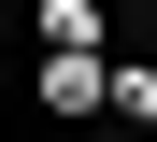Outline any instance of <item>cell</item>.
Instances as JSON below:
<instances>
[{
	"mask_svg": "<svg viewBox=\"0 0 157 142\" xmlns=\"http://www.w3.org/2000/svg\"><path fill=\"white\" fill-rule=\"evenodd\" d=\"M43 114H114V57H43Z\"/></svg>",
	"mask_w": 157,
	"mask_h": 142,
	"instance_id": "obj_1",
	"label": "cell"
},
{
	"mask_svg": "<svg viewBox=\"0 0 157 142\" xmlns=\"http://www.w3.org/2000/svg\"><path fill=\"white\" fill-rule=\"evenodd\" d=\"M43 57H100V0H43Z\"/></svg>",
	"mask_w": 157,
	"mask_h": 142,
	"instance_id": "obj_2",
	"label": "cell"
}]
</instances>
